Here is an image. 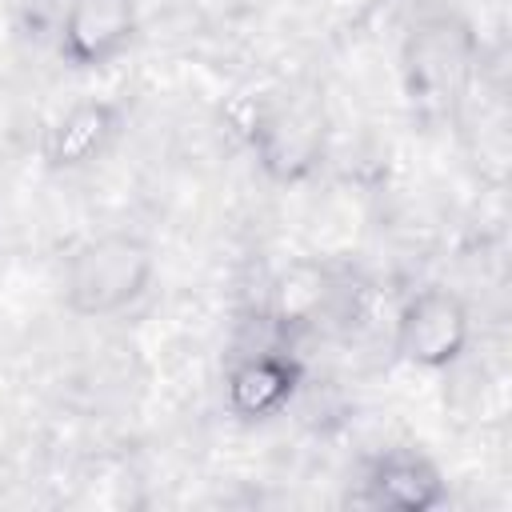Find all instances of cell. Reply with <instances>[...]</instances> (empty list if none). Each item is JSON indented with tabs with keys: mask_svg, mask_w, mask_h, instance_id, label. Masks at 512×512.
Here are the masks:
<instances>
[{
	"mask_svg": "<svg viewBox=\"0 0 512 512\" xmlns=\"http://www.w3.org/2000/svg\"><path fill=\"white\" fill-rule=\"evenodd\" d=\"M480 64L476 32L456 12L420 16L400 44V84L420 124H444L460 112Z\"/></svg>",
	"mask_w": 512,
	"mask_h": 512,
	"instance_id": "cell-1",
	"label": "cell"
},
{
	"mask_svg": "<svg viewBox=\"0 0 512 512\" xmlns=\"http://www.w3.org/2000/svg\"><path fill=\"white\" fill-rule=\"evenodd\" d=\"M156 280V248L128 228H108L72 248L64 264V308L80 320H108L148 296Z\"/></svg>",
	"mask_w": 512,
	"mask_h": 512,
	"instance_id": "cell-2",
	"label": "cell"
},
{
	"mask_svg": "<svg viewBox=\"0 0 512 512\" xmlns=\"http://www.w3.org/2000/svg\"><path fill=\"white\" fill-rule=\"evenodd\" d=\"M248 144L272 184H304L324 164V104L316 96H268L248 120Z\"/></svg>",
	"mask_w": 512,
	"mask_h": 512,
	"instance_id": "cell-3",
	"label": "cell"
},
{
	"mask_svg": "<svg viewBox=\"0 0 512 512\" xmlns=\"http://www.w3.org/2000/svg\"><path fill=\"white\" fill-rule=\"evenodd\" d=\"M472 344V308L460 292L428 284L404 300L396 312V336L392 348L404 364L424 372H444L460 364V356Z\"/></svg>",
	"mask_w": 512,
	"mask_h": 512,
	"instance_id": "cell-4",
	"label": "cell"
},
{
	"mask_svg": "<svg viewBox=\"0 0 512 512\" xmlns=\"http://www.w3.org/2000/svg\"><path fill=\"white\" fill-rule=\"evenodd\" d=\"M140 32V0H68L56 24V52L76 72L116 64Z\"/></svg>",
	"mask_w": 512,
	"mask_h": 512,
	"instance_id": "cell-5",
	"label": "cell"
},
{
	"mask_svg": "<svg viewBox=\"0 0 512 512\" xmlns=\"http://www.w3.org/2000/svg\"><path fill=\"white\" fill-rule=\"evenodd\" d=\"M124 132V104L108 96H84L68 104L44 132L40 160L48 172H80L96 164Z\"/></svg>",
	"mask_w": 512,
	"mask_h": 512,
	"instance_id": "cell-6",
	"label": "cell"
},
{
	"mask_svg": "<svg viewBox=\"0 0 512 512\" xmlns=\"http://www.w3.org/2000/svg\"><path fill=\"white\" fill-rule=\"evenodd\" d=\"M356 504L384 512H432L448 504V480L424 452L392 448L364 468Z\"/></svg>",
	"mask_w": 512,
	"mask_h": 512,
	"instance_id": "cell-7",
	"label": "cell"
},
{
	"mask_svg": "<svg viewBox=\"0 0 512 512\" xmlns=\"http://www.w3.org/2000/svg\"><path fill=\"white\" fill-rule=\"evenodd\" d=\"M304 384V364L292 352H248L224 376V408L244 420L260 424L280 416Z\"/></svg>",
	"mask_w": 512,
	"mask_h": 512,
	"instance_id": "cell-8",
	"label": "cell"
},
{
	"mask_svg": "<svg viewBox=\"0 0 512 512\" xmlns=\"http://www.w3.org/2000/svg\"><path fill=\"white\" fill-rule=\"evenodd\" d=\"M328 296H332V288H328L324 268H316V264H292V268H284L280 280H276V288H272L276 328L280 332H292V328L316 324V316L328 304Z\"/></svg>",
	"mask_w": 512,
	"mask_h": 512,
	"instance_id": "cell-9",
	"label": "cell"
}]
</instances>
